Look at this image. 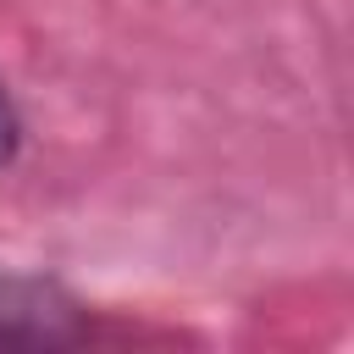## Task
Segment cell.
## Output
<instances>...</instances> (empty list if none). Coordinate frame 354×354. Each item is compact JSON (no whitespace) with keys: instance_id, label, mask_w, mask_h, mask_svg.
I'll return each mask as SVG.
<instances>
[{"instance_id":"1","label":"cell","mask_w":354,"mask_h":354,"mask_svg":"<svg viewBox=\"0 0 354 354\" xmlns=\"http://www.w3.org/2000/svg\"><path fill=\"white\" fill-rule=\"evenodd\" d=\"M94 337V304H83L50 271H0V348H77Z\"/></svg>"},{"instance_id":"2","label":"cell","mask_w":354,"mask_h":354,"mask_svg":"<svg viewBox=\"0 0 354 354\" xmlns=\"http://www.w3.org/2000/svg\"><path fill=\"white\" fill-rule=\"evenodd\" d=\"M28 149V116H22V100L11 94L6 72H0V171H11Z\"/></svg>"}]
</instances>
